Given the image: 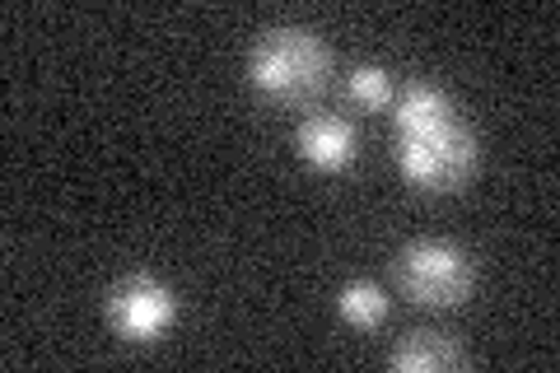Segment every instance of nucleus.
Returning <instances> with one entry per match:
<instances>
[{
    "label": "nucleus",
    "mask_w": 560,
    "mask_h": 373,
    "mask_svg": "<svg viewBox=\"0 0 560 373\" xmlns=\"http://www.w3.org/2000/svg\"><path fill=\"white\" fill-rule=\"evenodd\" d=\"M388 364L401 373H444L453 364H463V346L448 331H407L388 350Z\"/></svg>",
    "instance_id": "423d86ee"
},
{
    "label": "nucleus",
    "mask_w": 560,
    "mask_h": 373,
    "mask_svg": "<svg viewBox=\"0 0 560 373\" xmlns=\"http://www.w3.org/2000/svg\"><path fill=\"white\" fill-rule=\"evenodd\" d=\"M346 94L360 103V108H370V113H378V108H388L393 103V75L383 66H374V61H364V66H355L350 70V80H346Z\"/></svg>",
    "instance_id": "6e6552de"
},
{
    "label": "nucleus",
    "mask_w": 560,
    "mask_h": 373,
    "mask_svg": "<svg viewBox=\"0 0 560 373\" xmlns=\"http://www.w3.org/2000/svg\"><path fill=\"white\" fill-rule=\"evenodd\" d=\"M103 317H108V327L121 336V341L150 346L178 323V294H173L164 280L136 271V276H121L108 290V299H103Z\"/></svg>",
    "instance_id": "20e7f679"
},
{
    "label": "nucleus",
    "mask_w": 560,
    "mask_h": 373,
    "mask_svg": "<svg viewBox=\"0 0 560 373\" xmlns=\"http://www.w3.org/2000/svg\"><path fill=\"white\" fill-rule=\"evenodd\" d=\"M294 150L308 168L318 173H346L360 154V136L346 117H331V113H308L300 127H294Z\"/></svg>",
    "instance_id": "39448f33"
},
{
    "label": "nucleus",
    "mask_w": 560,
    "mask_h": 373,
    "mask_svg": "<svg viewBox=\"0 0 560 373\" xmlns=\"http://www.w3.org/2000/svg\"><path fill=\"white\" fill-rule=\"evenodd\" d=\"M243 75L271 103H308L327 89L331 51L323 43V33H313L304 24H280L253 38Z\"/></svg>",
    "instance_id": "f03ea898"
},
{
    "label": "nucleus",
    "mask_w": 560,
    "mask_h": 373,
    "mask_svg": "<svg viewBox=\"0 0 560 373\" xmlns=\"http://www.w3.org/2000/svg\"><path fill=\"white\" fill-rule=\"evenodd\" d=\"M337 313L346 317L350 327H378L388 317V290L374 285V280H346L337 290Z\"/></svg>",
    "instance_id": "0eeeda50"
},
{
    "label": "nucleus",
    "mask_w": 560,
    "mask_h": 373,
    "mask_svg": "<svg viewBox=\"0 0 560 373\" xmlns=\"http://www.w3.org/2000/svg\"><path fill=\"white\" fill-rule=\"evenodd\" d=\"M393 127H397V173L407 177L416 191H458L477 173V136L458 121V108L440 84L411 80L393 103Z\"/></svg>",
    "instance_id": "f257e3e1"
},
{
    "label": "nucleus",
    "mask_w": 560,
    "mask_h": 373,
    "mask_svg": "<svg viewBox=\"0 0 560 373\" xmlns=\"http://www.w3.org/2000/svg\"><path fill=\"white\" fill-rule=\"evenodd\" d=\"M471 257L448 238H416L397 257V285L420 308H458L471 294Z\"/></svg>",
    "instance_id": "7ed1b4c3"
}]
</instances>
